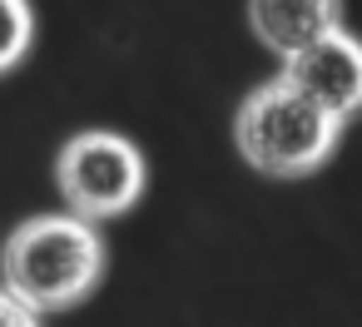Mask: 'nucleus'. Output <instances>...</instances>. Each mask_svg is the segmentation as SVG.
<instances>
[{
    "instance_id": "f257e3e1",
    "label": "nucleus",
    "mask_w": 362,
    "mask_h": 327,
    "mask_svg": "<svg viewBox=\"0 0 362 327\" xmlns=\"http://www.w3.org/2000/svg\"><path fill=\"white\" fill-rule=\"evenodd\" d=\"M105 238L80 213H35L0 243V287L30 312H65L85 302L105 278Z\"/></svg>"
},
{
    "instance_id": "f03ea898",
    "label": "nucleus",
    "mask_w": 362,
    "mask_h": 327,
    "mask_svg": "<svg viewBox=\"0 0 362 327\" xmlns=\"http://www.w3.org/2000/svg\"><path fill=\"white\" fill-rule=\"evenodd\" d=\"M342 119H332L298 85L273 75L243 95L233 114V149L263 179H308L327 169V159L342 144Z\"/></svg>"
},
{
    "instance_id": "7ed1b4c3",
    "label": "nucleus",
    "mask_w": 362,
    "mask_h": 327,
    "mask_svg": "<svg viewBox=\"0 0 362 327\" xmlns=\"http://www.w3.org/2000/svg\"><path fill=\"white\" fill-rule=\"evenodd\" d=\"M144 184H149V164L129 134L80 129L55 154V189H60L65 208L90 223L129 213L144 198Z\"/></svg>"
},
{
    "instance_id": "20e7f679",
    "label": "nucleus",
    "mask_w": 362,
    "mask_h": 327,
    "mask_svg": "<svg viewBox=\"0 0 362 327\" xmlns=\"http://www.w3.org/2000/svg\"><path fill=\"white\" fill-rule=\"evenodd\" d=\"M283 80L298 85L332 119H342V124L362 119V40L347 25L322 30L317 40L293 50L283 60Z\"/></svg>"
},
{
    "instance_id": "39448f33",
    "label": "nucleus",
    "mask_w": 362,
    "mask_h": 327,
    "mask_svg": "<svg viewBox=\"0 0 362 327\" xmlns=\"http://www.w3.org/2000/svg\"><path fill=\"white\" fill-rule=\"evenodd\" d=\"M342 25V0H248V30L263 50L288 60L322 30Z\"/></svg>"
},
{
    "instance_id": "423d86ee",
    "label": "nucleus",
    "mask_w": 362,
    "mask_h": 327,
    "mask_svg": "<svg viewBox=\"0 0 362 327\" xmlns=\"http://www.w3.org/2000/svg\"><path fill=\"white\" fill-rule=\"evenodd\" d=\"M35 45V6L30 0H0V75L25 65Z\"/></svg>"
},
{
    "instance_id": "0eeeda50",
    "label": "nucleus",
    "mask_w": 362,
    "mask_h": 327,
    "mask_svg": "<svg viewBox=\"0 0 362 327\" xmlns=\"http://www.w3.org/2000/svg\"><path fill=\"white\" fill-rule=\"evenodd\" d=\"M0 327H40V312H30L21 297H11L0 287Z\"/></svg>"
}]
</instances>
